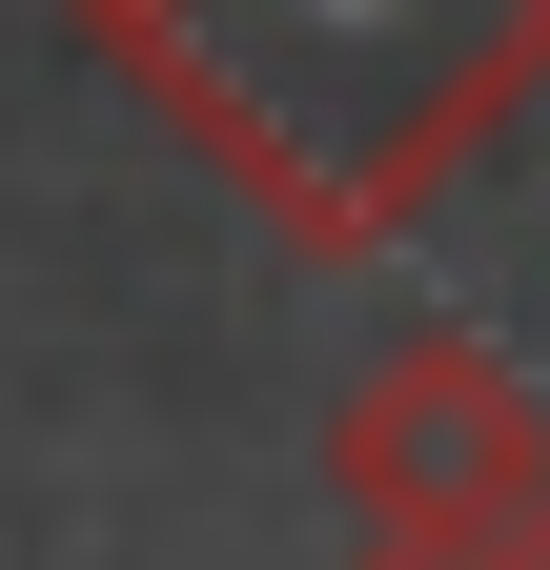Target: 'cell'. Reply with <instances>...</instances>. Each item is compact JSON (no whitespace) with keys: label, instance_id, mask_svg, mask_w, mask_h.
I'll use <instances>...</instances> for the list:
<instances>
[{"label":"cell","instance_id":"cell-1","mask_svg":"<svg viewBox=\"0 0 550 570\" xmlns=\"http://www.w3.org/2000/svg\"><path fill=\"white\" fill-rule=\"evenodd\" d=\"M82 61L306 265L407 245L550 82V0H82Z\"/></svg>","mask_w":550,"mask_h":570},{"label":"cell","instance_id":"cell-2","mask_svg":"<svg viewBox=\"0 0 550 570\" xmlns=\"http://www.w3.org/2000/svg\"><path fill=\"white\" fill-rule=\"evenodd\" d=\"M326 489L367 510V550L407 570H469L510 510H550V407L510 346H469V326H407L387 367L326 407Z\"/></svg>","mask_w":550,"mask_h":570},{"label":"cell","instance_id":"cell-3","mask_svg":"<svg viewBox=\"0 0 550 570\" xmlns=\"http://www.w3.org/2000/svg\"><path fill=\"white\" fill-rule=\"evenodd\" d=\"M469 570H550V510H510V530H490V550H469Z\"/></svg>","mask_w":550,"mask_h":570},{"label":"cell","instance_id":"cell-4","mask_svg":"<svg viewBox=\"0 0 550 570\" xmlns=\"http://www.w3.org/2000/svg\"><path fill=\"white\" fill-rule=\"evenodd\" d=\"M367 570H407V550H367Z\"/></svg>","mask_w":550,"mask_h":570}]
</instances>
